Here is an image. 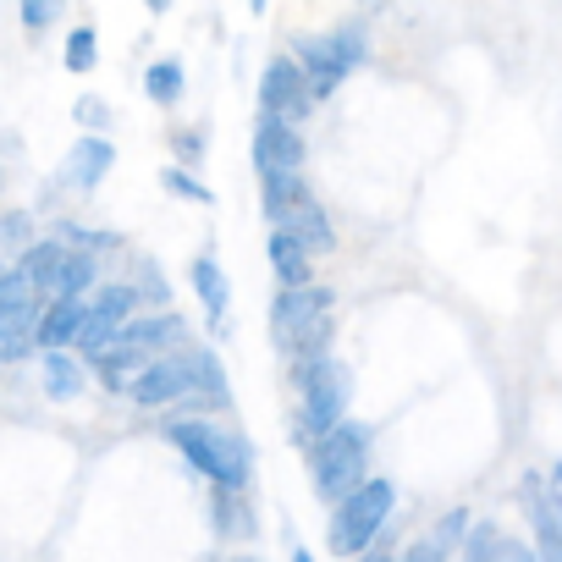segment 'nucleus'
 <instances>
[{
	"label": "nucleus",
	"instance_id": "obj_1",
	"mask_svg": "<svg viewBox=\"0 0 562 562\" xmlns=\"http://www.w3.org/2000/svg\"><path fill=\"white\" fill-rule=\"evenodd\" d=\"M182 342V321L166 310V315H149V321H127L100 353H94V370H100V381L111 386V392H122L144 364H155L160 353H171Z\"/></svg>",
	"mask_w": 562,
	"mask_h": 562
},
{
	"label": "nucleus",
	"instance_id": "obj_2",
	"mask_svg": "<svg viewBox=\"0 0 562 562\" xmlns=\"http://www.w3.org/2000/svg\"><path fill=\"white\" fill-rule=\"evenodd\" d=\"M166 436H171V447H177L199 474H210L221 491H243V485H248V469H254L248 441H237V436L215 430L210 419H171V425H166Z\"/></svg>",
	"mask_w": 562,
	"mask_h": 562
},
{
	"label": "nucleus",
	"instance_id": "obj_3",
	"mask_svg": "<svg viewBox=\"0 0 562 562\" xmlns=\"http://www.w3.org/2000/svg\"><path fill=\"white\" fill-rule=\"evenodd\" d=\"M310 469H315V491H321V502H342V496H353L370 474V430L364 425H337V430H326L315 447H310Z\"/></svg>",
	"mask_w": 562,
	"mask_h": 562
},
{
	"label": "nucleus",
	"instance_id": "obj_4",
	"mask_svg": "<svg viewBox=\"0 0 562 562\" xmlns=\"http://www.w3.org/2000/svg\"><path fill=\"white\" fill-rule=\"evenodd\" d=\"M392 502H397V485L392 480H364L353 496H342L331 507V551L337 557H359L381 540V524L392 518Z\"/></svg>",
	"mask_w": 562,
	"mask_h": 562
},
{
	"label": "nucleus",
	"instance_id": "obj_5",
	"mask_svg": "<svg viewBox=\"0 0 562 562\" xmlns=\"http://www.w3.org/2000/svg\"><path fill=\"white\" fill-rule=\"evenodd\" d=\"M299 386H304V408H299V441H321L326 430H337L342 419H348V397H353V375H348V364H337L331 353L326 359H315L304 375H299Z\"/></svg>",
	"mask_w": 562,
	"mask_h": 562
},
{
	"label": "nucleus",
	"instance_id": "obj_6",
	"mask_svg": "<svg viewBox=\"0 0 562 562\" xmlns=\"http://www.w3.org/2000/svg\"><path fill=\"white\" fill-rule=\"evenodd\" d=\"M359 61H364V34L359 29H337V34H321V40L299 45V72L310 83V100H326Z\"/></svg>",
	"mask_w": 562,
	"mask_h": 562
},
{
	"label": "nucleus",
	"instance_id": "obj_7",
	"mask_svg": "<svg viewBox=\"0 0 562 562\" xmlns=\"http://www.w3.org/2000/svg\"><path fill=\"white\" fill-rule=\"evenodd\" d=\"M310 105H315V100H310V83H304L299 61H293V56H276V61L265 67V78H259V116L299 127V122L310 116Z\"/></svg>",
	"mask_w": 562,
	"mask_h": 562
},
{
	"label": "nucleus",
	"instance_id": "obj_8",
	"mask_svg": "<svg viewBox=\"0 0 562 562\" xmlns=\"http://www.w3.org/2000/svg\"><path fill=\"white\" fill-rule=\"evenodd\" d=\"M133 403L144 408H166V403H182L193 397V370H188V353H160L155 364H144L127 386H122Z\"/></svg>",
	"mask_w": 562,
	"mask_h": 562
},
{
	"label": "nucleus",
	"instance_id": "obj_9",
	"mask_svg": "<svg viewBox=\"0 0 562 562\" xmlns=\"http://www.w3.org/2000/svg\"><path fill=\"white\" fill-rule=\"evenodd\" d=\"M315 315H331V293H321V288H281L276 304H270V331H276V342L288 348Z\"/></svg>",
	"mask_w": 562,
	"mask_h": 562
},
{
	"label": "nucleus",
	"instance_id": "obj_10",
	"mask_svg": "<svg viewBox=\"0 0 562 562\" xmlns=\"http://www.w3.org/2000/svg\"><path fill=\"white\" fill-rule=\"evenodd\" d=\"M304 155H310V144L299 127L259 116V127H254V166L259 171H304Z\"/></svg>",
	"mask_w": 562,
	"mask_h": 562
},
{
	"label": "nucleus",
	"instance_id": "obj_11",
	"mask_svg": "<svg viewBox=\"0 0 562 562\" xmlns=\"http://www.w3.org/2000/svg\"><path fill=\"white\" fill-rule=\"evenodd\" d=\"M111 160H116L111 138H100V133H83V138L67 149V160H61V182H67V188H78V193H89V188H100V182H105Z\"/></svg>",
	"mask_w": 562,
	"mask_h": 562
},
{
	"label": "nucleus",
	"instance_id": "obj_12",
	"mask_svg": "<svg viewBox=\"0 0 562 562\" xmlns=\"http://www.w3.org/2000/svg\"><path fill=\"white\" fill-rule=\"evenodd\" d=\"M83 321H89V304H83V299H50V304L40 310L34 342H40L45 353H50V348H72L78 331H83Z\"/></svg>",
	"mask_w": 562,
	"mask_h": 562
},
{
	"label": "nucleus",
	"instance_id": "obj_13",
	"mask_svg": "<svg viewBox=\"0 0 562 562\" xmlns=\"http://www.w3.org/2000/svg\"><path fill=\"white\" fill-rule=\"evenodd\" d=\"M315 193H310V182H304V171H259V204H265V221L270 226H281L299 204H310Z\"/></svg>",
	"mask_w": 562,
	"mask_h": 562
},
{
	"label": "nucleus",
	"instance_id": "obj_14",
	"mask_svg": "<svg viewBox=\"0 0 562 562\" xmlns=\"http://www.w3.org/2000/svg\"><path fill=\"white\" fill-rule=\"evenodd\" d=\"M61 259H67V243L61 237H45V243H29L23 259H18V281L29 293H56V276H61Z\"/></svg>",
	"mask_w": 562,
	"mask_h": 562
},
{
	"label": "nucleus",
	"instance_id": "obj_15",
	"mask_svg": "<svg viewBox=\"0 0 562 562\" xmlns=\"http://www.w3.org/2000/svg\"><path fill=\"white\" fill-rule=\"evenodd\" d=\"M524 507H529V524H535V562H562V513L551 507V496L535 480L524 485Z\"/></svg>",
	"mask_w": 562,
	"mask_h": 562
},
{
	"label": "nucleus",
	"instance_id": "obj_16",
	"mask_svg": "<svg viewBox=\"0 0 562 562\" xmlns=\"http://www.w3.org/2000/svg\"><path fill=\"white\" fill-rule=\"evenodd\" d=\"M276 232H288V237H293V243H299V248H304L310 259H315V254H331V248H337V237H331V221H326V210H321L315 199H310V204H299V210H293L288 221H281Z\"/></svg>",
	"mask_w": 562,
	"mask_h": 562
},
{
	"label": "nucleus",
	"instance_id": "obj_17",
	"mask_svg": "<svg viewBox=\"0 0 562 562\" xmlns=\"http://www.w3.org/2000/svg\"><path fill=\"white\" fill-rule=\"evenodd\" d=\"M40 370H45V392H50L56 403H72V397H83V359H72L67 348H50V353H40Z\"/></svg>",
	"mask_w": 562,
	"mask_h": 562
},
{
	"label": "nucleus",
	"instance_id": "obj_18",
	"mask_svg": "<svg viewBox=\"0 0 562 562\" xmlns=\"http://www.w3.org/2000/svg\"><path fill=\"white\" fill-rule=\"evenodd\" d=\"M193 293L204 299L210 321H226L232 288H226V270H221V259H210V254H199V259H193Z\"/></svg>",
	"mask_w": 562,
	"mask_h": 562
},
{
	"label": "nucleus",
	"instance_id": "obj_19",
	"mask_svg": "<svg viewBox=\"0 0 562 562\" xmlns=\"http://www.w3.org/2000/svg\"><path fill=\"white\" fill-rule=\"evenodd\" d=\"M270 265L281 276V288H310V254L288 232H270Z\"/></svg>",
	"mask_w": 562,
	"mask_h": 562
},
{
	"label": "nucleus",
	"instance_id": "obj_20",
	"mask_svg": "<svg viewBox=\"0 0 562 562\" xmlns=\"http://www.w3.org/2000/svg\"><path fill=\"white\" fill-rule=\"evenodd\" d=\"M94 288V254L89 248H67V259H61V276H56V299H83Z\"/></svg>",
	"mask_w": 562,
	"mask_h": 562
},
{
	"label": "nucleus",
	"instance_id": "obj_21",
	"mask_svg": "<svg viewBox=\"0 0 562 562\" xmlns=\"http://www.w3.org/2000/svg\"><path fill=\"white\" fill-rule=\"evenodd\" d=\"M144 94L155 100V105H177L182 100V61H155L149 72H144Z\"/></svg>",
	"mask_w": 562,
	"mask_h": 562
},
{
	"label": "nucleus",
	"instance_id": "obj_22",
	"mask_svg": "<svg viewBox=\"0 0 562 562\" xmlns=\"http://www.w3.org/2000/svg\"><path fill=\"white\" fill-rule=\"evenodd\" d=\"M100 61V40H94V29H72V40H67V72H89Z\"/></svg>",
	"mask_w": 562,
	"mask_h": 562
},
{
	"label": "nucleus",
	"instance_id": "obj_23",
	"mask_svg": "<svg viewBox=\"0 0 562 562\" xmlns=\"http://www.w3.org/2000/svg\"><path fill=\"white\" fill-rule=\"evenodd\" d=\"M18 7H23V29H29V34H45V29L67 12V0H18Z\"/></svg>",
	"mask_w": 562,
	"mask_h": 562
},
{
	"label": "nucleus",
	"instance_id": "obj_24",
	"mask_svg": "<svg viewBox=\"0 0 562 562\" xmlns=\"http://www.w3.org/2000/svg\"><path fill=\"white\" fill-rule=\"evenodd\" d=\"M160 182H166L177 199H188V204H215V193H210V188H199L188 171H171V166H166V177H160Z\"/></svg>",
	"mask_w": 562,
	"mask_h": 562
},
{
	"label": "nucleus",
	"instance_id": "obj_25",
	"mask_svg": "<svg viewBox=\"0 0 562 562\" xmlns=\"http://www.w3.org/2000/svg\"><path fill=\"white\" fill-rule=\"evenodd\" d=\"M29 232H34L29 210H7V215H0V243H7V248H23V243H29Z\"/></svg>",
	"mask_w": 562,
	"mask_h": 562
},
{
	"label": "nucleus",
	"instance_id": "obj_26",
	"mask_svg": "<svg viewBox=\"0 0 562 562\" xmlns=\"http://www.w3.org/2000/svg\"><path fill=\"white\" fill-rule=\"evenodd\" d=\"M491 562H535V546H524V540H513V535H491Z\"/></svg>",
	"mask_w": 562,
	"mask_h": 562
},
{
	"label": "nucleus",
	"instance_id": "obj_27",
	"mask_svg": "<svg viewBox=\"0 0 562 562\" xmlns=\"http://www.w3.org/2000/svg\"><path fill=\"white\" fill-rule=\"evenodd\" d=\"M72 116H78L83 127H105V122H111V111H105L100 100H78V111H72Z\"/></svg>",
	"mask_w": 562,
	"mask_h": 562
},
{
	"label": "nucleus",
	"instance_id": "obj_28",
	"mask_svg": "<svg viewBox=\"0 0 562 562\" xmlns=\"http://www.w3.org/2000/svg\"><path fill=\"white\" fill-rule=\"evenodd\" d=\"M359 562H403V557H392L386 546H370V551H359Z\"/></svg>",
	"mask_w": 562,
	"mask_h": 562
},
{
	"label": "nucleus",
	"instance_id": "obj_29",
	"mask_svg": "<svg viewBox=\"0 0 562 562\" xmlns=\"http://www.w3.org/2000/svg\"><path fill=\"white\" fill-rule=\"evenodd\" d=\"M144 7H149V12H171V0H144Z\"/></svg>",
	"mask_w": 562,
	"mask_h": 562
},
{
	"label": "nucleus",
	"instance_id": "obj_30",
	"mask_svg": "<svg viewBox=\"0 0 562 562\" xmlns=\"http://www.w3.org/2000/svg\"><path fill=\"white\" fill-rule=\"evenodd\" d=\"M248 7H254V18H259V12H265V7H270V0H248Z\"/></svg>",
	"mask_w": 562,
	"mask_h": 562
},
{
	"label": "nucleus",
	"instance_id": "obj_31",
	"mask_svg": "<svg viewBox=\"0 0 562 562\" xmlns=\"http://www.w3.org/2000/svg\"><path fill=\"white\" fill-rule=\"evenodd\" d=\"M293 562H315V557H310V551H293Z\"/></svg>",
	"mask_w": 562,
	"mask_h": 562
}]
</instances>
